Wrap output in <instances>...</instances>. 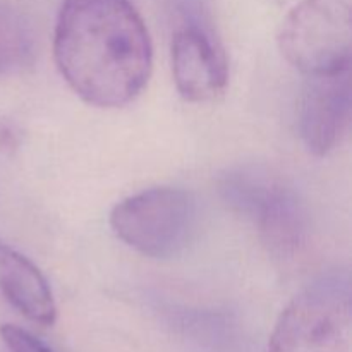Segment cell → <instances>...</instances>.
<instances>
[{
	"label": "cell",
	"mask_w": 352,
	"mask_h": 352,
	"mask_svg": "<svg viewBox=\"0 0 352 352\" xmlns=\"http://www.w3.org/2000/svg\"><path fill=\"white\" fill-rule=\"evenodd\" d=\"M62 78L89 105L117 109L148 82L153 48L129 0H65L54 34Z\"/></svg>",
	"instance_id": "1"
},
{
	"label": "cell",
	"mask_w": 352,
	"mask_h": 352,
	"mask_svg": "<svg viewBox=\"0 0 352 352\" xmlns=\"http://www.w3.org/2000/svg\"><path fill=\"white\" fill-rule=\"evenodd\" d=\"M223 201L258 227L268 253L291 260L305 246L308 226L301 199L291 186L265 168H232L220 177Z\"/></svg>",
	"instance_id": "2"
},
{
	"label": "cell",
	"mask_w": 352,
	"mask_h": 352,
	"mask_svg": "<svg viewBox=\"0 0 352 352\" xmlns=\"http://www.w3.org/2000/svg\"><path fill=\"white\" fill-rule=\"evenodd\" d=\"M351 330L349 277L327 275L285 306L265 352H349Z\"/></svg>",
	"instance_id": "3"
},
{
	"label": "cell",
	"mask_w": 352,
	"mask_h": 352,
	"mask_svg": "<svg viewBox=\"0 0 352 352\" xmlns=\"http://www.w3.org/2000/svg\"><path fill=\"white\" fill-rule=\"evenodd\" d=\"M278 45L284 57L306 76L351 69L352 14L349 0H301L282 21Z\"/></svg>",
	"instance_id": "4"
},
{
	"label": "cell",
	"mask_w": 352,
	"mask_h": 352,
	"mask_svg": "<svg viewBox=\"0 0 352 352\" xmlns=\"http://www.w3.org/2000/svg\"><path fill=\"white\" fill-rule=\"evenodd\" d=\"M195 222V199L177 188L141 191L117 203L110 213V227L122 243L158 260L184 250Z\"/></svg>",
	"instance_id": "5"
},
{
	"label": "cell",
	"mask_w": 352,
	"mask_h": 352,
	"mask_svg": "<svg viewBox=\"0 0 352 352\" xmlns=\"http://www.w3.org/2000/svg\"><path fill=\"white\" fill-rule=\"evenodd\" d=\"M352 109L351 69L336 74L308 76L298 107L302 143L309 153L325 157L349 129Z\"/></svg>",
	"instance_id": "6"
},
{
	"label": "cell",
	"mask_w": 352,
	"mask_h": 352,
	"mask_svg": "<svg viewBox=\"0 0 352 352\" xmlns=\"http://www.w3.org/2000/svg\"><path fill=\"white\" fill-rule=\"evenodd\" d=\"M172 74L188 102H208L226 89L229 72L222 48L195 23L184 24L172 38Z\"/></svg>",
	"instance_id": "7"
},
{
	"label": "cell",
	"mask_w": 352,
	"mask_h": 352,
	"mask_svg": "<svg viewBox=\"0 0 352 352\" xmlns=\"http://www.w3.org/2000/svg\"><path fill=\"white\" fill-rule=\"evenodd\" d=\"M0 291L3 298L31 322L50 327L57 318V306L40 268L0 241Z\"/></svg>",
	"instance_id": "8"
},
{
	"label": "cell",
	"mask_w": 352,
	"mask_h": 352,
	"mask_svg": "<svg viewBox=\"0 0 352 352\" xmlns=\"http://www.w3.org/2000/svg\"><path fill=\"white\" fill-rule=\"evenodd\" d=\"M31 54L30 40L19 24L0 14V71L19 67Z\"/></svg>",
	"instance_id": "9"
},
{
	"label": "cell",
	"mask_w": 352,
	"mask_h": 352,
	"mask_svg": "<svg viewBox=\"0 0 352 352\" xmlns=\"http://www.w3.org/2000/svg\"><path fill=\"white\" fill-rule=\"evenodd\" d=\"M0 337L10 352H54L33 333L10 323L0 327Z\"/></svg>",
	"instance_id": "10"
}]
</instances>
